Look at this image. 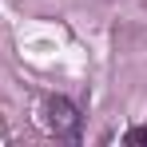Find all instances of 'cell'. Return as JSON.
<instances>
[{"instance_id":"1","label":"cell","mask_w":147,"mask_h":147,"mask_svg":"<svg viewBox=\"0 0 147 147\" xmlns=\"http://www.w3.org/2000/svg\"><path fill=\"white\" fill-rule=\"evenodd\" d=\"M44 111H48V127L56 131V135L72 139L76 131H80V111H76V107H72L64 96H52L48 103H44Z\"/></svg>"},{"instance_id":"2","label":"cell","mask_w":147,"mask_h":147,"mask_svg":"<svg viewBox=\"0 0 147 147\" xmlns=\"http://www.w3.org/2000/svg\"><path fill=\"white\" fill-rule=\"evenodd\" d=\"M127 139H131L135 147H147V123H143V127H135V131H131Z\"/></svg>"}]
</instances>
